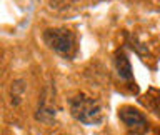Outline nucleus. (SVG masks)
Returning <instances> with one entry per match:
<instances>
[{
    "mask_svg": "<svg viewBox=\"0 0 160 135\" xmlns=\"http://www.w3.org/2000/svg\"><path fill=\"white\" fill-rule=\"evenodd\" d=\"M70 113L83 125H98L102 122L100 103L87 95H75L70 98Z\"/></svg>",
    "mask_w": 160,
    "mask_h": 135,
    "instance_id": "f257e3e1",
    "label": "nucleus"
},
{
    "mask_svg": "<svg viewBox=\"0 0 160 135\" xmlns=\"http://www.w3.org/2000/svg\"><path fill=\"white\" fill-rule=\"evenodd\" d=\"M42 37L45 45L48 48H52L55 53L62 55V57H68L73 52L75 37L67 28H47Z\"/></svg>",
    "mask_w": 160,
    "mask_h": 135,
    "instance_id": "f03ea898",
    "label": "nucleus"
},
{
    "mask_svg": "<svg viewBox=\"0 0 160 135\" xmlns=\"http://www.w3.org/2000/svg\"><path fill=\"white\" fill-rule=\"evenodd\" d=\"M118 117L123 122V125L127 127L132 133L135 135H143L148 130V122L145 118V115L140 110L133 107H122L118 110Z\"/></svg>",
    "mask_w": 160,
    "mask_h": 135,
    "instance_id": "7ed1b4c3",
    "label": "nucleus"
},
{
    "mask_svg": "<svg viewBox=\"0 0 160 135\" xmlns=\"http://www.w3.org/2000/svg\"><path fill=\"white\" fill-rule=\"evenodd\" d=\"M115 68H117V73H118L120 78H123V80H132L133 78L132 65H130L127 55L123 52H118L117 57H115Z\"/></svg>",
    "mask_w": 160,
    "mask_h": 135,
    "instance_id": "20e7f679",
    "label": "nucleus"
},
{
    "mask_svg": "<svg viewBox=\"0 0 160 135\" xmlns=\"http://www.w3.org/2000/svg\"><path fill=\"white\" fill-rule=\"evenodd\" d=\"M25 93V85L22 80H15L12 83V88H10V97H12V103L13 105H18L22 102V97Z\"/></svg>",
    "mask_w": 160,
    "mask_h": 135,
    "instance_id": "39448f33",
    "label": "nucleus"
}]
</instances>
